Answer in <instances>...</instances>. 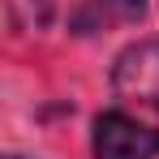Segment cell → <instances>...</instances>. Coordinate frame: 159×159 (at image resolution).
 <instances>
[{
	"label": "cell",
	"instance_id": "277c9868",
	"mask_svg": "<svg viewBox=\"0 0 159 159\" xmlns=\"http://www.w3.org/2000/svg\"><path fill=\"white\" fill-rule=\"evenodd\" d=\"M9 17L22 30H43L52 17V0H9Z\"/></svg>",
	"mask_w": 159,
	"mask_h": 159
},
{
	"label": "cell",
	"instance_id": "7a4b0ae2",
	"mask_svg": "<svg viewBox=\"0 0 159 159\" xmlns=\"http://www.w3.org/2000/svg\"><path fill=\"white\" fill-rule=\"evenodd\" d=\"M159 129L133 120L129 112H103L95 120V159H155Z\"/></svg>",
	"mask_w": 159,
	"mask_h": 159
},
{
	"label": "cell",
	"instance_id": "3957f363",
	"mask_svg": "<svg viewBox=\"0 0 159 159\" xmlns=\"http://www.w3.org/2000/svg\"><path fill=\"white\" fill-rule=\"evenodd\" d=\"M146 0H82V9L73 13V30L78 34H99L112 26H129L142 22Z\"/></svg>",
	"mask_w": 159,
	"mask_h": 159
},
{
	"label": "cell",
	"instance_id": "6da1fadb",
	"mask_svg": "<svg viewBox=\"0 0 159 159\" xmlns=\"http://www.w3.org/2000/svg\"><path fill=\"white\" fill-rule=\"evenodd\" d=\"M112 86L120 99L138 107H151L159 116V39H142L116 56L112 65Z\"/></svg>",
	"mask_w": 159,
	"mask_h": 159
}]
</instances>
